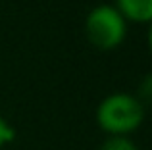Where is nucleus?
<instances>
[{"instance_id": "obj_1", "label": "nucleus", "mask_w": 152, "mask_h": 150, "mask_svg": "<svg viewBox=\"0 0 152 150\" xmlns=\"http://www.w3.org/2000/svg\"><path fill=\"white\" fill-rule=\"evenodd\" d=\"M145 119V106L141 98L127 92H114L100 102L96 121L102 131L112 137H125L141 127Z\"/></svg>"}, {"instance_id": "obj_2", "label": "nucleus", "mask_w": 152, "mask_h": 150, "mask_svg": "<svg viewBox=\"0 0 152 150\" xmlns=\"http://www.w3.org/2000/svg\"><path fill=\"white\" fill-rule=\"evenodd\" d=\"M85 33L89 41L100 50H112L123 42L127 35V21L115 6L100 4L93 8L85 19Z\"/></svg>"}, {"instance_id": "obj_3", "label": "nucleus", "mask_w": 152, "mask_h": 150, "mask_svg": "<svg viewBox=\"0 0 152 150\" xmlns=\"http://www.w3.org/2000/svg\"><path fill=\"white\" fill-rule=\"evenodd\" d=\"M115 10L125 21L148 23L152 19V0H115Z\"/></svg>"}, {"instance_id": "obj_4", "label": "nucleus", "mask_w": 152, "mask_h": 150, "mask_svg": "<svg viewBox=\"0 0 152 150\" xmlns=\"http://www.w3.org/2000/svg\"><path fill=\"white\" fill-rule=\"evenodd\" d=\"M100 150H139L127 137H110L100 146Z\"/></svg>"}, {"instance_id": "obj_5", "label": "nucleus", "mask_w": 152, "mask_h": 150, "mask_svg": "<svg viewBox=\"0 0 152 150\" xmlns=\"http://www.w3.org/2000/svg\"><path fill=\"white\" fill-rule=\"evenodd\" d=\"M14 139H15V129L0 116V148L10 144Z\"/></svg>"}]
</instances>
